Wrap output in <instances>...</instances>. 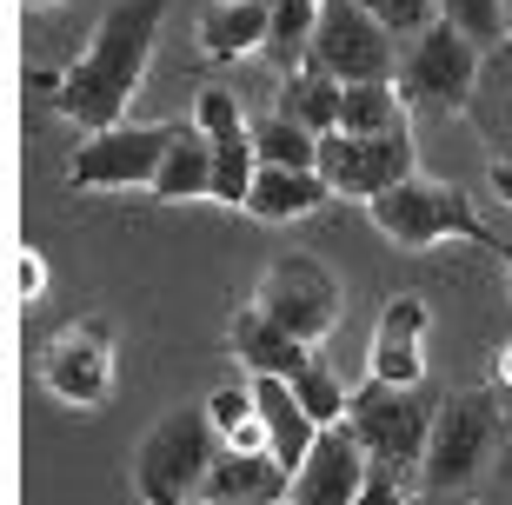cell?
I'll return each instance as SVG.
<instances>
[{
  "label": "cell",
  "mask_w": 512,
  "mask_h": 505,
  "mask_svg": "<svg viewBox=\"0 0 512 505\" xmlns=\"http://www.w3.org/2000/svg\"><path fill=\"white\" fill-rule=\"evenodd\" d=\"M160 20H167V0H114L100 14L87 54L54 80V107L60 120H74L80 133H107L127 120L133 94L153 67V40H160Z\"/></svg>",
  "instance_id": "cell-1"
},
{
  "label": "cell",
  "mask_w": 512,
  "mask_h": 505,
  "mask_svg": "<svg viewBox=\"0 0 512 505\" xmlns=\"http://www.w3.org/2000/svg\"><path fill=\"white\" fill-rule=\"evenodd\" d=\"M213 459H220V432H213L207 406H173L160 412L133 452V486L140 505H193L207 486Z\"/></svg>",
  "instance_id": "cell-2"
},
{
  "label": "cell",
  "mask_w": 512,
  "mask_h": 505,
  "mask_svg": "<svg viewBox=\"0 0 512 505\" xmlns=\"http://www.w3.org/2000/svg\"><path fill=\"white\" fill-rule=\"evenodd\" d=\"M366 213H373V226H380L393 246H406V253H426V246H439V240H473V246H486V253H506L499 233L479 220V206L466 200V187H453V180L413 173V180H399L393 193L366 200Z\"/></svg>",
  "instance_id": "cell-3"
},
{
  "label": "cell",
  "mask_w": 512,
  "mask_h": 505,
  "mask_svg": "<svg viewBox=\"0 0 512 505\" xmlns=\"http://www.w3.org/2000/svg\"><path fill=\"white\" fill-rule=\"evenodd\" d=\"M499 446V393L473 386V393H446L433 406V432H426V459H419V492H466L486 472Z\"/></svg>",
  "instance_id": "cell-4"
},
{
  "label": "cell",
  "mask_w": 512,
  "mask_h": 505,
  "mask_svg": "<svg viewBox=\"0 0 512 505\" xmlns=\"http://www.w3.org/2000/svg\"><path fill=\"white\" fill-rule=\"evenodd\" d=\"M433 406L439 399H426L419 386H380V379H366L346 399V426H353V439H360V452L373 466L419 472L426 432H433Z\"/></svg>",
  "instance_id": "cell-5"
},
{
  "label": "cell",
  "mask_w": 512,
  "mask_h": 505,
  "mask_svg": "<svg viewBox=\"0 0 512 505\" xmlns=\"http://www.w3.org/2000/svg\"><path fill=\"white\" fill-rule=\"evenodd\" d=\"M273 326H286L293 339H306V346H320L333 326H340L346 313V293H340V273L333 266H320L313 253H280V260L260 273V286H253V300Z\"/></svg>",
  "instance_id": "cell-6"
},
{
  "label": "cell",
  "mask_w": 512,
  "mask_h": 505,
  "mask_svg": "<svg viewBox=\"0 0 512 505\" xmlns=\"http://www.w3.org/2000/svg\"><path fill=\"white\" fill-rule=\"evenodd\" d=\"M399 94L406 107H433V113H466L479 87V47L459 27L433 20L426 34H413V47L399 54Z\"/></svg>",
  "instance_id": "cell-7"
},
{
  "label": "cell",
  "mask_w": 512,
  "mask_h": 505,
  "mask_svg": "<svg viewBox=\"0 0 512 505\" xmlns=\"http://www.w3.org/2000/svg\"><path fill=\"white\" fill-rule=\"evenodd\" d=\"M306 67L333 74L340 87H366V80H393V34L366 14L360 0H320V27H313V47H306Z\"/></svg>",
  "instance_id": "cell-8"
},
{
  "label": "cell",
  "mask_w": 512,
  "mask_h": 505,
  "mask_svg": "<svg viewBox=\"0 0 512 505\" xmlns=\"http://www.w3.org/2000/svg\"><path fill=\"white\" fill-rule=\"evenodd\" d=\"M40 386L74 412H100L107 393H114V326L107 319H74L60 326L34 359Z\"/></svg>",
  "instance_id": "cell-9"
},
{
  "label": "cell",
  "mask_w": 512,
  "mask_h": 505,
  "mask_svg": "<svg viewBox=\"0 0 512 505\" xmlns=\"http://www.w3.org/2000/svg\"><path fill=\"white\" fill-rule=\"evenodd\" d=\"M413 173V133H326L320 140V180L333 187V200H380Z\"/></svg>",
  "instance_id": "cell-10"
},
{
  "label": "cell",
  "mask_w": 512,
  "mask_h": 505,
  "mask_svg": "<svg viewBox=\"0 0 512 505\" xmlns=\"http://www.w3.org/2000/svg\"><path fill=\"white\" fill-rule=\"evenodd\" d=\"M173 133H180V120H153V127L120 120V127H107V133H87V140L74 147L67 180H74V187H107V193L153 187V173H160V160H167V147H173Z\"/></svg>",
  "instance_id": "cell-11"
},
{
  "label": "cell",
  "mask_w": 512,
  "mask_h": 505,
  "mask_svg": "<svg viewBox=\"0 0 512 505\" xmlns=\"http://www.w3.org/2000/svg\"><path fill=\"white\" fill-rule=\"evenodd\" d=\"M193 127L213 140V200L247 206L253 173H260V153H253V120L240 113V94H233V87H200Z\"/></svg>",
  "instance_id": "cell-12"
},
{
  "label": "cell",
  "mask_w": 512,
  "mask_h": 505,
  "mask_svg": "<svg viewBox=\"0 0 512 505\" xmlns=\"http://www.w3.org/2000/svg\"><path fill=\"white\" fill-rule=\"evenodd\" d=\"M426 333H433V306L419 300V293H386L380 326L366 339V379L419 386L426 379Z\"/></svg>",
  "instance_id": "cell-13"
},
{
  "label": "cell",
  "mask_w": 512,
  "mask_h": 505,
  "mask_svg": "<svg viewBox=\"0 0 512 505\" xmlns=\"http://www.w3.org/2000/svg\"><path fill=\"white\" fill-rule=\"evenodd\" d=\"M366 459L353 426H326L306 452V466L293 472V486H286V505H353L366 486Z\"/></svg>",
  "instance_id": "cell-14"
},
{
  "label": "cell",
  "mask_w": 512,
  "mask_h": 505,
  "mask_svg": "<svg viewBox=\"0 0 512 505\" xmlns=\"http://www.w3.org/2000/svg\"><path fill=\"white\" fill-rule=\"evenodd\" d=\"M286 486H293V472H286L273 452H233V446H220V459H213L200 499H207V505H280Z\"/></svg>",
  "instance_id": "cell-15"
},
{
  "label": "cell",
  "mask_w": 512,
  "mask_h": 505,
  "mask_svg": "<svg viewBox=\"0 0 512 505\" xmlns=\"http://www.w3.org/2000/svg\"><path fill=\"white\" fill-rule=\"evenodd\" d=\"M266 20H273V0H207L193 34L213 67H227V60L266 54Z\"/></svg>",
  "instance_id": "cell-16"
},
{
  "label": "cell",
  "mask_w": 512,
  "mask_h": 505,
  "mask_svg": "<svg viewBox=\"0 0 512 505\" xmlns=\"http://www.w3.org/2000/svg\"><path fill=\"white\" fill-rule=\"evenodd\" d=\"M227 346H233V359H240V366H247L253 379H260V373L293 379V373L306 366V359H313V346H306V339H293L286 326H273V319H266L260 306H240V313H233Z\"/></svg>",
  "instance_id": "cell-17"
},
{
  "label": "cell",
  "mask_w": 512,
  "mask_h": 505,
  "mask_svg": "<svg viewBox=\"0 0 512 505\" xmlns=\"http://www.w3.org/2000/svg\"><path fill=\"white\" fill-rule=\"evenodd\" d=\"M253 399H260V419H266V446H273V459H280L286 472L306 466V452H313V439H320L326 426H313V412L293 399V386L273 373L253 379Z\"/></svg>",
  "instance_id": "cell-18"
},
{
  "label": "cell",
  "mask_w": 512,
  "mask_h": 505,
  "mask_svg": "<svg viewBox=\"0 0 512 505\" xmlns=\"http://www.w3.org/2000/svg\"><path fill=\"white\" fill-rule=\"evenodd\" d=\"M153 200H167V206H180V200H213V140L193 120H180V133H173V147H167V160H160V173H153Z\"/></svg>",
  "instance_id": "cell-19"
},
{
  "label": "cell",
  "mask_w": 512,
  "mask_h": 505,
  "mask_svg": "<svg viewBox=\"0 0 512 505\" xmlns=\"http://www.w3.org/2000/svg\"><path fill=\"white\" fill-rule=\"evenodd\" d=\"M333 200L320 173H293V167H260L253 173V193H247V213L266 226H286V220H306V213H320Z\"/></svg>",
  "instance_id": "cell-20"
},
{
  "label": "cell",
  "mask_w": 512,
  "mask_h": 505,
  "mask_svg": "<svg viewBox=\"0 0 512 505\" xmlns=\"http://www.w3.org/2000/svg\"><path fill=\"white\" fill-rule=\"evenodd\" d=\"M340 80L333 74H320V67H300V74H286L280 80V107L273 113H286V120H300L313 140H326V133H340Z\"/></svg>",
  "instance_id": "cell-21"
},
{
  "label": "cell",
  "mask_w": 512,
  "mask_h": 505,
  "mask_svg": "<svg viewBox=\"0 0 512 505\" xmlns=\"http://www.w3.org/2000/svg\"><path fill=\"white\" fill-rule=\"evenodd\" d=\"M406 94L399 80H366L340 94V133H406Z\"/></svg>",
  "instance_id": "cell-22"
},
{
  "label": "cell",
  "mask_w": 512,
  "mask_h": 505,
  "mask_svg": "<svg viewBox=\"0 0 512 505\" xmlns=\"http://www.w3.org/2000/svg\"><path fill=\"white\" fill-rule=\"evenodd\" d=\"M313 27H320V0H273V20H266V60L280 67V80L306 67Z\"/></svg>",
  "instance_id": "cell-23"
},
{
  "label": "cell",
  "mask_w": 512,
  "mask_h": 505,
  "mask_svg": "<svg viewBox=\"0 0 512 505\" xmlns=\"http://www.w3.org/2000/svg\"><path fill=\"white\" fill-rule=\"evenodd\" d=\"M253 153H260V167L320 173V140H313L300 120H286V113H266V120H253Z\"/></svg>",
  "instance_id": "cell-24"
},
{
  "label": "cell",
  "mask_w": 512,
  "mask_h": 505,
  "mask_svg": "<svg viewBox=\"0 0 512 505\" xmlns=\"http://www.w3.org/2000/svg\"><path fill=\"white\" fill-rule=\"evenodd\" d=\"M207 412H213L220 446H233V452H273V446H266V419H260L253 386H220V393L207 399Z\"/></svg>",
  "instance_id": "cell-25"
},
{
  "label": "cell",
  "mask_w": 512,
  "mask_h": 505,
  "mask_svg": "<svg viewBox=\"0 0 512 505\" xmlns=\"http://www.w3.org/2000/svg\"><path fill=\"white\" fill-rule=\"evenodd\" d=\"M286 386H293V399L313 412V426H346V399H353V393H346L340 379L326 373L320 359H306V366L286 379Z\"/></svg>",
  "instance_id": "cell-26"
},
{
  "label": "cell",
  "mask_w": 512,
  "mask_h": 505,
  "mask_svg": "<svg viewBox=\"0 0 512 505\" xmlns=\"http://www.w3.org/2000/svg\"><path fill=\"white\" fill-rule=\"evenodd\" d=\"M439 20H446V27H459L473 47L506 40V0H439Z\"/></svg>",
  "instance_id": "cell-27"
},
{
  "label": "cell",
  "mask_w": 512,
  "mask_h": 505,
  "mask_svg": "<svg viewBox=\"0 0 512 505\" xmlns=\"http://www.w3.org/2000/svg\"><path fill=\"white\" fill-rule=\"evenodd\" d=\"M360 7L380 20L393 40H413V34H426V27L439 20V0H360Z\"/></svg>",
  "instance_id": "cell-28"
},
{
  "label": "cell",
  "mask_w": 512,
  "mask_h": 505,
  "mask_svg": "<svg viewBox=\"0 0 512 505\" xmlns=\"http://www.w3.org/2000/svg\"><path fill=\"white\" fill-rule=\"evenodd\" d=\"M14 293H20V306H40V300H47V253H40V246H20Z\"/></svg>",
  "instance_id": "cell-29"
},
{
  "label": "cell",
  "mask_w": 512,
  "mask_h": 505,
  "mask_svg": "<svg viewBox=\"0 0 512 505\" xmlns=\"http://www.w3.org/2000/svg\"><path fill=\"white\" fill-rule=\"evenodd\" d=\"M486 140H493V167H512V80L499 87L493 107H486Z\"/></svg>",
  "instance_id": "cell-30"
},
{
  "label": "cell",
  "mask_w": 512,
  "mask_h": 505,
  "mask_svg": "<svg viewBox=\"0 0 512 505\" xmlns=\"http://www.w3.org/2000/svg\"><path fill=\"white\" fill-rule=\"evenodd\" d=\"M413 492H406V472H393V466H366V486H360V499L353 505H406Z\"/></svg>",
  "instance_id": "cell-31"
},
{
  "label": "cell",
  "mask_w": 512,
  "mask_h": 505,
  "mask_svg": "<svg viewBox=\"0 0 512 505\" xmlns=\"http://www.w3.org/2000/svg\"><path fill=\"white\" fill-rule=\"evenodd\" d=\"M486 386H493L499 399H512V339L493 353V366H486Z\"/></svg>",
  "instance_id": "cell-32"
},
{
  "label": "cell",
  "mask_w": 512,
  "mask_h": 505,
  "mask_svg": "<svg viewBox=\"0 0 512 505\" xmlns=\"http://www.w3.org/2000/svg\"><path fill=\"white\" fill-rule=\"evenodd\" d=\"M406 505H473L466 492H419V499H406Z\"/></svg>",
  "instance_id": "cell-33"
},
{
  "label": "cell",
  "mask_w": 512,
  "mask_h": 505,
  "mask_svg": "<svg viewBox=\"0 0 512 505\" xmlns=\"http://www.w3.org/2000/svg\"><path fill=\"white\" fill-rule=\"evenodd\" d=\"M499 486L512 492V432H506V439H499Z\"/></svg>",
  "instance_id": "cell-34"
},
{
  "label": "cell",
  "mask_w": 512,
  "mask_h": 505,
  "mask_svg": "<svg viewBox=\"0 0 512 505\" xmlns=\"http://www.w3.org/2000/svg\"><path fill=\"white\" fill-rule=\"evenodd\" d=\"M493 193H499V200L512 206V167H493Z\"/></svg>",
  "instance_id": "cell-35"
},
{
  "label": "cell",
  "mask_w": 512,
  "mask_h": 505,
  "mask_svg": "<svg viewBox=\"0 0 512 505\" xmlns=\"http://www.w3.org/2000/svg\"><path fill=\"white\" fill-rule=\"evenodd\" d=\"M499 260H506V273H512V246H506V253H499Z\"/></svg>",
  "instance_id": "cell-36"
},
{
  "label": "cell",
  "mask_w": 512,
  "mask_h": 505,
  "mask_svg": "<svg viewBox=\"0 0 512 505\" xmlns=\"http://www.w3.org/2000/svg\"><path fill=\"white\" fill-rule=\"evenodd\" d=\"M506 34H512V0H506Z\"/></svg>",
  "instance_id": "cell-37"
},
{
  "label": "cell",
  "mask_w": 512,
  "mask_h": 505,
  "mask_svg": "<svg viewBox=\"0 0 512 505\" xmlns=\"http://www.w3.org/2000/svg\"><path fill=\"white\" fill-rule=\"evenodd\" d=\"M193 505H207V499H193ZM280 505H286V499H280Z\"/></svg>",
  "instance_id": "cell-38"
}]
</instances>
